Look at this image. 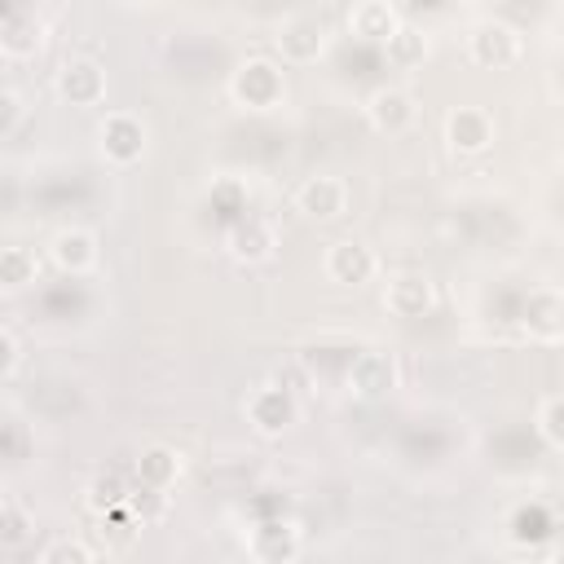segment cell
I'll list each match as a JSON object with an SVG mask.
<instances>
[{
    "label": "cell",
    "instance_id": "obj_1",
    "mask_svg": "<svg viewBox=\"0 0 564 564\" xmlns=\"http://www.w3.org/2000/svg\"><path fill=\"white\" fill-rule=\"evenodd\" d=\"M229 97H234V106H242L251 115H269L286 101V70L264 53L242 57L229 70Z\"/></svg>",
    "mask_w": 564,
    "mask_h": 564
},
{
    "label": "cell",
    "instance_id": "obj_2",
    "mask_svg": "<svg viewBox=\"0 0 564 564\" xmlns=\"http://www.w3.org/2000/svg\"><path fill=\"white\" fill-rule=\"evenodd\" d=\"M330 48V26L317 13H286L273 31V62L278 66H313Z\"/></svg>",
    "mask_w": 564,
    "mask_h": 564
},
{
    "label": "cell",
    "instance_id": "obj_3",
    "mask_svg": "<svg viewBox=\"0 0 564 564\" xmlns=\"http://www.w3.org/2000/svg\"><path fill=\"white\" fill-rule=\"evenodd\" d=\"M520 53H524V35L502 18H480L467 31V57L480 70H507L520 62Z\"/></svg>",
    "mask_w": 564,
    "mask_h": 564
},
{
    "label": "cell",
    "instance_id": "obj_4",
    "mask_svg": "<svg viewBox=\"0 0 564 564\" xmlns=\"http://www.w3.org/2000/svg\"><path fill=\"white\" fill-rule=\"evenodd\" d=\"M247 423H251L256 436H269V441L286 436L300 423L295 392L286 383H260V388H251V397H247Z\"/></svg>",
    "mask_w": 564,
    "mask_h": 564
},
{
    "label": "cell",
    "instance_id": "obj_5",
    "mask_svg": "<svg viewBox=\"0 0 564 564\" xmlns=\"http://www.w3.org/2000/svg\"><path fill=\"white\" fill-rule=\"evenodd\" d=\"M220 247L238 264H269L278 256V229H273V220H264L256 212H242V216H234L225 225Z\"/></svg>",
    "mask_w": 564,
    "mask_h": 564
},
{
    "label": "cell",
    "instance_id": "obj_6",
    "mask_svg": "<svg viewBox=\"0 0 564 564\" xmlns=\"http://www.w3.org/2000/svg\"><path fill=\"white\" fill-rule=\"evenodd\" d=\"M498 141V119L494 110L485 106H454L445 115V145L458 154V159H476L485 150H494Z\"/></svg>",
    "mask_w": 564,
    "mask_h": 564
},
{
    "label": "cell",
    "instance_id": "obj_7",
    "mask_svg": "<svg viewBox=\"0 0 564 564\" xmlns=\"http://www.w3.org/2000/svg\"><path fill=\"white\" fill-rule=\"evenodd\" d=\"M322 273L335 282V286H370L379 278V256L375 247H366L361 238H335L322 256Z\"/></svg>",
    "mask_w": 564,
    "mask_h": 564
},
{
    "label": "cell",
    "instance_id": "obj_8",
    "mask_svg": "<svg viewBox=\"0 0 564 564\" xmlns=\"http://www.w3.org/2000/svg\"><path fill=\"white\" fill-rule=\"evenodd\" d=\"M97 150L110 167H132L145 154V123L132 110H110L97 128Z\"/></svg>",
    "mask_w": 564,
    "mask_h": 564
},
{
    "label": "cell",
    "instance_id": "obj_9",
    "mask_svg": "<svg viewBox=\"0 0 564 564\" xmlns=\"http://www.w3.org/2000/svg\"><path fill=\"white\" fill-rule=\"evenodd\" d=\"M53 88L66 106L75 110H93L106 101V66L93 62V57H66L53 75Z\"/></svg>",
    "mask_w": 564,
    "mask_h": 564
},
{
    "label": "cell",
    "instance_id": "obj_10",
    "mask_svg": "<svg viewBox=\"0 0 564 564\" xmlns=\"http://www.w3.org/2000/svg\"><path fill=\"white\" fill-rule=\"evenodd\" d=\"M419 119V101L410 88L401 84H383L366 97V123L379 132V137H405Z\"/></svg>",
    "mask_w": 564,
    "mask_h": 564
},
{
    "label": "cell",
    "instance_id": "obj_11",
    "mask_svg": "<svg viewBox=\"0 0 564 564\" xmlns=\"http://www.w3.org/2000/svg\"><path fill=\"white\" fill-rule=\"evenodd\" d=\"M295 212L313 225H330L348 212V185L330 172H317V176H304L300 189H295Z\"/></svg>",
    "mask_w": 564,
    "mask_h": 564
},
{
    "label": "cell",
    "instance_id": "obj_12",
    "mask_svg": "<svg viewBox=\"0 0 564 564\" xmlns=\"http://www.w3.org/2000/svg\"><path fill=\"white\" fill-rule=\"evenodd\" d=\"M383 308L401 322H419L436 308V282L427 273H392L383 282Z\"/></svg>",
    "mask_w": 564,
    "mask_h": 564
},
{
    "label": "cell",
    "instance_id": "obj_13",
    "mask_svg": "<svg viewBox=\"0 0 564 564\" xmlns=\"http://www.w3.org/2000/svg\"><path fill=\"white\" fill-rule=\"evenodd\" d=\"M520 326L529 335V344H546L555 348L564 339V295L555 286H538L529 291L524 300V313H520Z\"/></svg>",
    "mask_w": 564,
    "mask_h": 564
},
{
    "label": "cell",
    "instance_id": "obj_14",
    "mask_svg": "<svg viewBox=\"0 0 564 564\" xmlns=\"http://www.w3.org/2000/svg\"><path fill=\"white\" fill-rule=\"evenodd\" d=\"M348 392L361 397V401H383L392 388H397V361L392 352H379V348H366L348 361V375H344Z\"/></svg>",
    "mask_w": 564,
    "mask_h": 564
},
{
    "label": "cell",
    "instance_id": "obj_15",
    "mask_svg": "<svg viewBox=\"0 0 564 564\" xmlns=\"http://www.w3.org/2000/svg\"><path fill=\"white\" fill-rule=\"evenodd\" d=\"M247 560L251 564H295L300 555V529L291 520H260L247 529Z\"/></svg>",
    "mask_w": 564,
    "mask_h": 564
},
{
    "label": "cell",
    "instance_id": "obj_16",
    "mask_svg": "<svg viewBox=\"0 0 564 564\" xmlns=\"http://www.w3.org/2000/svg\"><path fill=\"white\" fill-rule=\"evenodd\" d=\"M48 260H53L62 273H70V278L93 273V269H97V260H101L97 234H93V229H79V225L57 229V234L48 238Z\"/></svg>",
    "mask_w": 564,
    "mask_h": 564
},
{
    "label": "cell",
    "instance_id": "obj_17",
    "mask_svg": "<svg viewBox=\"0 0 564 564\" xmlns=\"http://www.w3.org/2000/svg\"><path fill=\"white\" fill-rule=\"evenodd\" d=\"M401 22H405L401 9L388 4V0H357V4L344 13V26H348L357 40H370V44H379V48L397 35Z\"/></svg>",
    "mask_w": 564,
    "mask_h": 564
},
{
    "label": "cell",
    "instance_id": "obj_18",
    "mask_svg": "<svg viewBox=\"0 0 564 564\" xmlns=\"http://www.w3.org/2000/svg\"><path fill=\"white\" fill-rule=\"evenodd\" d=\"M40 44H44V26H40V18L26 13V9H9L4 22H0V53L13 57V62H26V57L40 53Z\"/></svg>",
    "mask_w": 564,
    "mask_h": 564
},
{
    "label": "cell",
    "instance_id": "obj_19",
    "mask_svg": "<svg viewBox=\"0 0 564 564\" xmlns=\"http://www.w3.org/2000/svg\"><path fill=\"white\" fill-rule=\"evenodd\" d=\"M176 476H181V454L172 449V445H145L141 454H137V485H145V489H172L176 485Z\"/></svg>",
    "mask_w": 564,
    "mask_h": 564
},
{
    "label": "cell",
    "instance_id": "obj_20",
    "mask_svg": "<svg viewBox=\"0 0 564 564\" xmlns=\"http://www.w3.org/2000/svg\"><path fill=\"white\" fill-rule=\"evenodd\" d=\"M40 282V256L31 247H0V295H22Z\"/></svg>",
    "mask_w": 564,
    "mask_h": 564
},
{
    "label": "cell",
    "instance_id": "obj_21",
    "mask_svg": "<svg viewBox=\"0 0 564 564\" xmlns=\"http://www.w3.org/2000/svg\"><path fill=\"white\" fill-rule=\"evenodd\" d=\"M427 53H432L427 31H423V26H414V22H401V26H397V35L383 44V57H388L397 70H414V66H423V62H427Z\"/></svg>",
    "mask_w": 564,
    "mask_h": 564
},
{
    "label": "cell",
    "instance_id": "obj_22",
    "mask_svg": "<svg viewBox=\"0 0 564 564\" xmlns=\"http://www.w3.org/2000/svg\"><path fill=\"white\" fill-rule=\"evenodd\" d=\"M533 432L546 454H564V392H546L533 405Z\"/></svg>",
    "mask_w": 564,
    "mask_h": 564
},
{
    "label": "cell",
    "instance_id": "obj_23",
    "mask_svg": "<svg viewBox=\"0 0 564 564\" xmlns=\"http://www.w3.org/2000/svg\"><path fill=\"white\" fill-rule=\"evenodd\" d=\"M128 480L119 476V471H106V476H97V480H88V511H97V516H110V511H119L123 507V498H128Z\"/></svg>",
    "mask_w": 564,
    "mask_h": 564
},
{
    "label": "cell",
    "instance_id": "obj_24",
    "mask_svg": "<svg viewBox=\"0 0 564 564\" xmlns=\"http://www.w3.org/2000/svg\"><path fill=\"white\" fill-rule=\"evenodd\" d=\"M31 533H35L31 511L18 507V502H0V551H18V546H26Z\"/></svg>",
    "mask_w": 564,
    "mask_h": 564
},
{
    "label": "cell",
    "instance_id": "obj_25",
    "mask_svg": "<svg viewBox=\"0 0 564 564\" xmlns=\"http://www.w3.org/2000/svg\"><path fill=\"white\" fill-rule=\"evenodd\" d=\"M128 520H159L163 511H167V494L163 489H145V485H137L132 480V489H128V498H123V507H119Z\"/></svg>",
    "mask_w": 564,
    "mask_h": 564
},
{
    "label": "cell",
    "instance_id": "obj_26",
    "mask_svg": "<svg viewBox=\"0 0 564 564\" xmlns=\"http://www.w3.org/2000/svg\"><path fill=\"white\" fill-rule=\"evenodd\" d=\"M40 564H97V560L79 538H57L40 551Z\"/></svg>",
    "mask_w": 564,
    "mask_h": 564
},
{
    "label": "cell",
    "instance_id": "obj_27",
    "mask_svg": "<svg viewBox=\"0 0 564 564\" xmlns=\"http://www.w3.org/2000/svg\"><path fill=\"white\" fill-rule=\"evenodd\" d=\"M18 123H22V97L0 84V137H9Z\"/></svg>",
    "mask_w": 564,
    "mask_h": 564
},
{
    "label": "cell",
    "instance_id": "obj_28",
    "mask_svg": "<svg viewBox=\"0 0 564 564\" xmlns=\"http://www.w3.org/2000/svg\"><path fill=\"white\" fill-rule=\"evenodd\" d=\"M18 361H22V352H18V339L0 326V379H9L13 370H18Z\"/></svg>",
    "mask_w": 564,
    "mask_h": 564
}]
</instances>
